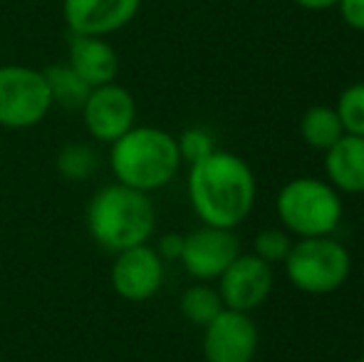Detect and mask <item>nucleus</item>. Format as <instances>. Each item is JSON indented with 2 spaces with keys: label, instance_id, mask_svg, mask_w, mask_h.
Masks as SVG:
<instances>
[{
  "label": "nucleus",
  "instance_id": "nucleus-16",
  "mask_svg": "<svg viewBox=\"0 0 364 362\" xmlns=\"http://www.w3.org/2000/svg\"><path fill=\"white\" fill-rule=\"evenodd\" d=\"M45 82H48L53 105H63L65 110H82L87 95H90V85L75 73L70 65H50L43 70Z\"/></svg>",
  "mask_w": 364,
  "mask_h": 362
},
{
  "label": "nucleus",
  "instance_id": "nucleus-5",
  "mask_svg": "<svg viewBox=\"0 0 364 362\" xmlns=\"http://www.w3.org/2000/svg\"><path fill=\"white\" fill-rule=\"evenodd\" d=\"M285 275L300 293L330 295L347 283L352 273L350 251L332 236L300 238L283 261Z\"/></svg>",
  "mask_w": 364,
  "mask_h": 362
},
{
  "label": "nucleus",
  "instance_id": "nucleus-25",
  "mask_svg": "<svg viewBox=\"0 0 364 362\" xmlns=\"http://www.w3.org/2000/svg\"><path fill=\"white\" fill-rule=\"evenodd\" d=\"M352 362H364V358H357V360H352Z\"/></svg>",
  "mask_w": 364,
  "mask_h": 362
},
{
  "label": "nucleus",
  "instance_id": "nucleus-8",
  "mask_svg": "<svg viewBox=\"0 0 364 362\" xmlns=\"http://www.w3.org/2000/svg\"><path fill=\"white\" fill-rule=\"evenodd\" d=\"M273 293V266L260 261L255 253H238L233 263L220 273L218 295L223 308L253 313Z\"/></svg>",
  "mask_w": 364,
  "mask_h": 362
},
{
  "label": "nucleus",
  "instance_id": "nucleus-22",
  "mask_svg": "<svg viewBox=\"0 0 364 362\" xmlns=\"http://www.w3.org/2000/svg\"><path fill=\"white\" fill-rule=\"evenodd\" d=\"M337 10H340V18L345 20V25L364 33V0H340Z\"/></svg>",
  "mask_w": 364,
  "mask_h": 362
},
{
  "label": "nucleus",
  "instance_id": "nucleus-4",
  "mask_svg": "<svg viewBox=\"0 0 364 362\" xmlns=\"http://www.w3.org/2000/svg\"><path fill=\"white\" fill-rule=\"evenodd\" d=\"M275 211L290 236L312 238V236H332L342 221V198L330 181L312 179V176H297L275 196Z\"/></svg>",
  "mask_w": 364,
  "mask_h": 362
},
{
  "label": "nucleus",
  "instance_id": "nucleus-13",
  "mask_svg": "<svg viewBox=\"0 0 364 362\" xmlns=\"http://www.w3.org/2000/svg\"><path fill=\"white\" fill-rule=\"evenodd\" d=\"M70 68L90 87L109 85L119 75V58L105 38L95 35H73L70 38Z\"/></svg>",
  "mask_w": 364,
  "mask_h": 362
},
{
  "label": "nucleus",
  "instance_id": "nucleus-12",
  "mask_svg": "<svg viewBox=\"0 0 364 362\" xmlns=\"http://www.w3.org/2000/svg\"><path fill=\"white\" fill-rule=\"evenodd\" d=\"M141 0H63V18L73 35L107 38L136 18Z\"/></svg>",
  "mask_w": 364,
  "mask_h": 362
},
{
  "label": "nucleus",
  "instance_id": "nucleus-1",
  "mask_svg": "<svg viewBox=\"0 0 364 362\" xmlns=\"http://www.w3.org/2000/svg\"><path fill=\"white\" fill-rule=\"evenodd\" d=\"M255 193L258 183L253 169L230 151H211L188 171V198L206 226L233 231L250 216Z\"/></svg>",
  "mask_w": 364,
  "mask_h": 362
},
{
  "label": "nucleus",
  "instance_id": "nucleus-11",
  "mask_svg": "<svg viewBox=\"0 0 364 362\" xmlns=\"http://www.w3.org/2000/svg\"><path fill=\"white\" fill-rule=\"evenodd\" d=\"M164 283V261L151 246L127 248L117 253V261L112 266V285L117 295L132 303H141L159 293Z\"/></svg>",
  "mask_w": 364,
  "mask_h": 362
},
{
  "label": "nucleus",
  "instance_id": "nucleus-2",
  "mask_svg": "<svg viewBox=\"0 0 364 362\" xmlns=\"http://www.w3.org/2000/svg\"><path fill=\"white\" fill-rule=\"evenodd\" d=\"M87 226L102 248L122 253L151 238L156 226V211L149 193L117 181L112 186L100 188L92 196L87 208Z\"/></svg>",
  "mask_w": 364,
  "mask_h": 362
},
{
  "label": "nucleus",
  "instance_id": "nucleus-15",
  "mask_svg": "<svg viewBox=\"0 0 364 362\" xmlns=\"http://www.w3.org/2000/svg\"><path fill=\"white\" fill-rule=\"evenodd\" d=\"M342 134H345V129H342V122L337 117L335 107L315 105L302 112L300 137L307 147H312L317 151H327Z\"/></svg>",
  "mask_w": 364,
  "mask_h": 362
},
{
  "label": "nucleus",
  "instance_id": "nucleus-23",
  "mask_svg": "<svg viewBox=\"0 0 364 362\" xmlns=\"http://www.w3.org/2000/svg\"><path fill=\"white\" fill-rule=\"evenodd\" d=\"M181 251H183V236H178V233H166V236L161 238V243H159V256L161 258H168V261H176V258H181Z\"/></svg>",
  "mask_w": 364,
  "mask_h": 362
},
{
  "label": "nucleus",
  "instance_id": "nucleus-19",
  "mask_svg": "<svg viewBox=\"0 0 364 362\" xmlns=\"http://www.w3.org/2000/svg\"><path fill=\"white\" fill-rule=\"evenodd\" d=\"M58 169L65 179L70 181H85L95 174L97 169V154L87 144H68L58 154Z\"/></svg>",
  "mask_w": 364,
  "mask_h": 362
},
{
  "label": "nucleus",
  "instance_id": "nucleus-6",
  "mask_svg": "<svg viewBox=\"0 0 364 362\" xmlns=\"http://www.w3.org/2000/svg\"><path fill=\"white\" fill-rule=\"evenodd\" d=\"M53 110L43 70L28 65H0V127L28 129Z\"/></svg>",
  "mask_w": 364,
  "mask_h": 362
},
{
  "label": "nucleus",
  "instance_id": "nucleus-21",
  "mask_svg": "<svg viewBox=\"0 0 364 362\" xmlns=\"http://www.w3.org/2000/svg\"><path fill=\"white\" fill-rule=\"evenodd\" d=\"M176 142H178V154H181V161L186 159L188 164H196V161L206 159L211 151H216V147H213V137L208 134L206 129H201V127H191V129H186Z\"/></svg>",
  "mask_w": 364,
  "mask_h": 362
},
{
  "label": "nucleus",
  "instance_id": "nucleus-3",
  "mask_svg": "<svg viewBox=\"0 0 364 362\" xmlns=\"http://www.w3.org/2000/svg\"><path fill=\"white\" fill-rule=\"evenodd\" d=\"M109 164L117 181L136 191H156L176 176L181 166L178 142L159 127H132L112 142Z\"/></svg>",
  "mask_w": 364,
  "mask_h": 362
},
{
  "label": "nucleus",
  "instance_id": "nucleus-24",
  "mask_svg": "<svg viewBox=\"0 0 364 362\" xmlns=\"http://www.w3.org/2000/svg\"><path fill=\"white\" fill-rule=\"evenodd\" d=\"M295 5H300V8L305 10H330V8H337V3L340 0H292Z\"/></svg>",
  "mask_w": 364,
  "mask_h": 362
},
{
  "label": "nucleus",
  "instance_id": "nucleus-9",
  "mask_svg": "<svg viewBox=\"0 0 364 362\" xmlns=\"http://www.w3.org/2000/svg\"><path fill=\"white\" fill-rule=\"evenodd\" d=\"M82 117L95 139L112 144L134 127L136 102L127 87L109 82L90 90L85 105H82Z\"/></svg>",
  "mask_w": 364,
  "mask_h": 362
},
{
  "label": "nucleus",
  "instance_id": "nucleus-7",
  "mask_svg": "<svg viewBox=\"0 0 364 362\" xmlns=\"http://www.w3.org/2000/svg\"><path fill=\"white\" fill-rule=\"evenodd\" d=\"M258 340L250 313L223 308L211 323L203 325V358L206 362H253Z\"/></svg>",
  "mask_w": 364,
  "mask_h": 362
},
{
  "label": "nucleus",
  "instance_id": "nucleus-17",
  "mask_svg": "<svg viewBox=\"0 0 364 362\" xmlns=\"http://www.w3.org/2000/svg\"><path fill=\"white\" fill-rule=\"evenodd\" d=\"M220 310H223V300H220L218 290L211 288V285H191L181 295V313L193 325L203 328L216 318Z\"/></svg>",
  "mask_w": 364,
  "mask_h": 362
},
{
  "label": "nucleus",
  "instance_id": "nucleus-18",
  "mask_svg": "<svg viewBox=\"0 0 364 362\" xmlns=\"http://www.w3.org/2000/svg\"><path fill=\"white\" fill-rule=\"evenodd\" d=\"M335 112L342 122L345 134L364 137V82L345 87L337 97Z\"/></svg>",
  "mask_w": 364,
  "mask_h": 362
},
{
  "label": "nucleus",
  "instance_id": "nucleus-14",
  "mask_svg": "<svg viewBox=\"0 0 364 362\" xmlns=\"http://www.w3.org/2000/svg\"><path fill=\"white\" fill-rule=\"evenodd\" d=\"M325 174L340 193H364V137L342 134L325 151Z\"/></svg>",
  "mask_w": 364,
  "mask_h": 362
},
{
  "label": "nucleus",
  "instance_id": "nucleus-20",
  "mask_svg": "<svg viewBox=\"0 0 364 362\" xmlns=\"http://www.w3.org/2000/svg\"><path fill=\"white\" fill-rule=\"evenodd\" d=\"M253 246H255V256L268 263V266H273V263H283L288 258L292 241L285 228H263L255 236Z\"/></svg>",
  "mask_w": 364,
  "mask_h": 362
},
{
  "label": "nucleus",
  "instance_id": "nucleus-10",
  "mask_svg": "<svg viewBox=\"0 0 364 362\" xmlns=\"http://www.w3.org/2000/svg\"><path fill=\"white\" fill-rule=\"evenodd\" d=\"M240 241L230 228L206 226L183 236V251L178 261L196 280H218L220 273L238 258Z\"/></svg>",
  "mask_w": 364,
  "mask_h": 362
}]
</instances>
